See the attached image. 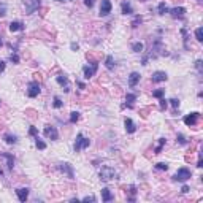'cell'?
<instances>
[{
    "mask_svg": "<svg viewBox=\"0 0 203 203\" xmlns=\"http://www.w3.org/2000/svg\"><path fill=\"white\" fill-rule=\"evenodd\" d=\"M99 176H100V179H102V181H105V183H108V181L114 179V178L117 176V173H116V170H114V168H111V167L105 165V167H102V168H100V171H99Z\"/></svg>",
    "mask_w": 203,
    "mask_h": 203,
    "instance_id": "obj_1",
    "label": "cell"
},
{
    "mask_svg": "<svg viewBox=\"0 0 203 203\" xmlns=\"http://www.w3.org/2000/svg\"><path fill=\"white\" fill-rule=\"evenodd\" d=\"M191 176H192V171L187 168V167H181V168L174 173V176H173V179L174 181H181V183H184V181H187V179H191Z\"/></svg>",
    "mask_w": 203,
    "mask_h": 203,
    "instance_id": "obj_2",
    "label": "cell"
},
{
    "mask_svg": "<svg viewBox=\"0 0 203 203\" xmlns=\"http://www.w3.org/2000/svg\"><path fill=\"white\" fill-rule=\"evenodd\" d=\"M89 144H90V140L84 138L83 134H78V135H76V141H75V152H80L81 149L89 148Z\"/></svg>",
    "mask_w": 203,
    "mask_h": 203,
    "instance_id": "obj_3",
    "label": "cell"
},
{
    "mask_svg": "<svg viewBox=\"0 0 203 203\" xmlns=\"http://www.w3.org/2000/svg\"><path fill=\"white\" fill-rule=\"evenodd\" d=\"M24 6H25L27 15H32V13H35L37 10H40L41 0H24Z\"/></svg>",
    "mask_w": 203,
    "mask_h": 203,
    "instance_id": "obj_4",
    "label": "cell"
},
{
    "mask_svg": "<svg viewBox=\"0 0 203 203\" xmlns=\"http://www.w3.org/2000/svg\"><path fill=\"white\" fill-rule=\"evenodd\" d=\"M40 83L38 81H30L29 84H27V95L30 97V99H35L38 94H40Z\"/></svg>",
    "mask_w": 203,
    "mask_h": 203,
    "instance_id": "obj_5",
    "label": "cell"
},
{
    "mask_svg": "<svg viewBox=\"0 0 203 203\" xmlns=\"http://www.w3.org/2000/svg\"><path fill=\"white\" fill-rule=\"evenodd\" d=\"M97 70H99V62H95V64H90V65H86L84 68H83L84 78H86V80H89V78H92V76H95Z\"/></svg>",
    "mask_w": 203,
    "mask_h": 203,
    "instance_id": "obj_6",
    "label": "cell"
},
{
    "mask_svg": "<svg viewBox=\"0 0 203 203\" xmlns=\"http://www.w3.org/2000/svg\"><path fill=\"white\" fill-rule=\"evenodd\" d=\"M198 117H200V113H198V111H194V113L187 114L183 121H184V124L187 125V127H194V125H197Z\"/></svg>",
    "mask_w": 203,
    "mask_h": 203,
    "instance_id": "obj_7",
    "label": "cell"
},
{
    "mask_svg": "<svg viewBox=\"0 0 203 203\" xmlns=\"http://www.w3.org/2000/svg\"><path fill=\"white\" fill-rule=\"evenodd\" d=\"M45 137L56 141V140H59V132H57V129H56L54 125H46L45 127Z\"/></svg>",
    "mask_w": 203,
    "mask_h": 203,
    "instance_id": "obj_8",
    "label": "cell"
},
{
    "mask_svg": "<svg viewBox=\"0 0 203 203\" xmlns=\"http://www.w3.org/2000/svg\"><path fill=\"white\" fill-rule=\"evenodd\" d=\"M59 170L64 173V174H67L70 179H73V178H75L73 168H72V165H70V164H67V162H60V164H59Z\"/></svg>",
    "mask_w": 203,
    "mask_h": 203,
    "instance_id": "obj_9",
    "label": "cell"
},
{
    "mask_svg": "<svg viewBox=\"0 0 203 203\" xmlns=\"http://www.w3.org/2000/svg\"><path fill=\"white\" fill-rule=\"evenodd\" d=\"M111 10H113V5H111V0H102L100 5V16H108Z\"/></svg>",
    "mask_w": 203,
    "mask_h": 203,
    "instance_id": "obj_10",
    "label": "cell"
},
{
    "mask_svg": "<svg viewBox=\"0 0 203 203\" xmlns=\"http://www.w3.org/2000/svg\"><path fill=\"white\" fill-rule=\"evenodd\" d=\"M168 80V76H167V73L165 72H154L152 73V76H151V81L152 83H162V81H167Z\"/></svg>",
    "mask_w": 203,
    "mask_h": 203,
    "instance_id": "obj_11",
    "label": "cell"
},
{
    "mask_svg": "<svg viewBox=\"0 0 203 203\" xmlns=\"http://www.w3.org/2000/svg\"><path fill=\"white\" fill-rule=\"evenodd\" d=\"M56 80H57V83H59L62 87H65V89H64L65 92H70V83H68V78H67L65 75H62V73H60V75L56 76Z\"/></svg>",
    "mask_w": 203,
    "mask_h": 203,
    "instance_id": "obj_12",
    "label": "cell"
},
{
    "mask_svg": "<svg viewBox=\"0 0 203 203\" xmlns=\"http://www.w3.org/2000/svg\"><path fill=\"white\" fill-rule=\"evenodd\" d=\"M124 125H125V132H127V134H135L137 125H135V122L132 121L130 117H125L124 119Z\"/></svg>",
    "mask_w": 203,
    "mask_h": 203,
    "instance_id": "obj_13",
    "label": "cell"
},
{
    "mask_svg": "<svg viewBox=\"0 0 203 203\" xmlns=\"http://www.w3.org/2000/svg\"><path fill=\"white\" fill-rule=\"evenodd\" d=\"M168 13L173 18H183L184 13H186V8H184V6H174V8L168 10Z\"/></svg>",
    "mask_w": 203,
    "mask_h": 203,
    "instance_id": "obj_14",
    "label": "cell"
},
{
    "mask_svg": "<svg viewBox=\"0 0 203 203\" xmlns=\"http://www.w3.org/2000/svg\"><path fill=\"white\" fill-rule=\"evenodd\" d=\"M16 195H18L19 201L24 203L27 198H29V189H27V187H19L18 191H16Z\"/></svg>",
    "mask_w": 203,
    "mask_h": 203,
    "instance_id": "obj_15",
    "label": "cell"
},
{
    "mask_svg": "<svg viewBox=\"0 0 203 203\" xmlns=\"http://www.w3.org/2000/svg\"><path fill=\"white\" fill-rule=\"evenodd\" d=\"M140 78H141V75H140L138 72H132L130 76H129V86L130 87H135L138 83H140Z\"/></svg>",
    "mask_w": 203,
    "mask_h": 203,
    "instance_id": "obj_16",
    "label": "cell"
},
{
    "mask_svg": "<svg viewBox=\"0 0 203 203\" xmlns=\"http://www.w3.org/2000/svg\"><path fill=\"white\" fill-rule=\"evenodd\" d=\"M121 10H122V15H134V6L130 5L129 0H124L121 3Z\"/></svg>",
    "mask_w": 203,
    "mask_h": 203,
    "instance_id": "obj_17",
    "label": "cell"
},
{
    "mask_svg": "<svg viewBox=\"0 0 203 203\" xmlns=\"http://www.w3.org/2000/svg\"><path fill=\"white\" fill-rule=\"evenodd\" d=\"M24 29V24L21 22V21H11L10 22V30L11 32H19Z\"/></svg>",
    "mask_w": 203,
    "mask_h": 203,
    "instance_id": "obj_18",
    "label": "cell"
},
{
    "mask_svg": "<svg viewBox=\"0 0 203 203\" xmlns=\"http://www.w3.org/2000/svg\"><path fill=\"white\" fill-rule=\"evenodd\" d=\"M113 198H114V195L111 194V191H110L108 187L102 189V200H103V201H111Z\"/></svg>",
    "mask_w": 203,
    "mask_h": 203,
    "instance_id": "obj_19",
    "label": "cell"
},
{
    "mask_svg": "<svg viewBox=\"0 0 203 203\" xmlns=\"http://www.w3.org/2000/svg\"><path fill=\"white\" fill-rule=\"evenodd\" d=\"M2 157L6 159V165H8V168L13 170V167H15V157H13L11 154H8V152H2Z\"/></svg>",
    "mask_w": 203,
    "mask_h": 203,
    "instance_id": "obj_20",
    "label": "cell"
},
{
    "mask_svg": "<svg viewBox=\"0 0 203 203\" xmlns=\"http://www.w3.org/2000/svg\"><path fill=\"white\" fill-rule=\"evenodd\" d=\"M137 100V94H127L125 95V103L124 107H129V108H134V102Z\"/></svg>",
    "mask_w": 203,
    "mask_h": 203,
    "instance_id": "obj_21",
    "label": "cell"
},
{
    "mask_svg": "<svg viewBox=\"0 0 203 203\" xmlns=\"http://www.w3.org/2000/svg\"><path fill=\"white\" fill-rule=\"evenodd\" d=\"M3 140H5L8 144H15V143L18 141L16 135H11V134H5V135H3Z\"/></svg>",
    "mask_w": 203,
    "mask_h": 203,
    "instance_id": "obj_22",
    "label": "cell"
},
{
    "mask_svg": "<svg viewBox=\"0 0 203 203\" xmlns=\"http://www.w3.org/2000/svg\"><path fill=\"white\" fill-rule=\"evenodd\" d=\"M80 117H81V114L78 113V111H73V113H70V122L76 124V122L80 121Z\"/></svg>",
    "mask_w": 203,
    "mask_h": 203,
    "instance_id": "obj_23",
    "label": "cell"
},
{
    "mask_svg": "<svg viewBox=\"0 0 203 203\" xmlns=\"http://www.w3.org/2000/svg\"><path fill=\"white\" fill-rule=\"evenodd\" d=\"M105 65H107L108 70H113L114 68V59H113V56H108L107 60H105Z\"/></svg>",
    "mask_w": 203,
    "mask_h": 203,
    "instance_id": "obj_24",
    "label": "cell"
},
{
    "mask_svg": "<svg viewBox=\"0 0 203 203\" xmlns=\"http://www.w3.org/2000/svg\"><path fill=\"white\" fill-rule=\"evenodd\" d=\"M157 11H159V15H165V13H168L167 3H165V2H160V3H159V6H157Z\"/></svg>",
    "mask_w": 203,
    "mask_h": 203,
    "instance_id": "obj_25",
    "label": "cell"
},
{
    "mask_svg": "<svg viewBox=\"0 0 203 203\" xmlns=\"http://www.w3.org/2000/svg\"><path fill=\"white\" fill-rule=\"evenodd\" d=\"M143 43H140V41H137V43H134L132 45V51L134 52H143Z\"/></svg>",
    "mask_w": 203,
    "mask_h": 203,
    "instance_id": "obj_26",
    "label": "cell"
},
{
    "mask_svg": "<svg viewBox=\"0 0 203 203\" xmlns=\"http://www.w3.org/2000/svg\"><path fill=\"white\" fill-rule=\"evenodd\" d=\"M165 143H167V140H165V138H160V140H159V146L154 149V154H160V152H162V148H164Z\"/></svg>",
    "mask_w": 203,
    "mask_h": 203,
    "instance_id": "obj_27",
    "label": "cell"
},
{
    "mask_svg": "<svg viewBox=\"0 0 203 203\" xmlns=\"http://www.w3.org/2000/svg\"><path fill=\"white\" fill-rule=\"evenodd\" d=\"M165 95V89H156L152 92V97L154 99H162V97Z\"/></svg>",
    "mask_w": 203,
    "mask_h": 203,
    "instance_id": "obj_28",
    "label": "cell"
},
{
    "mask_svg": "<svg viewBox=\"0 0 203 203\" xmlns=\"http://www.w3.org/2000/svg\"><path fill=\"white\" fill-rule=\"evenodd\" d=\"M135 194H137V187H135V186H130V195L127 197V200H129V201H135V200H137Z\"/></svg>",
    "mask_w": 203,
    "mask_h": 203,
    "instance_id": "obj_29",
    "label": "cell"
},
{
    "mask_svg": "<svg viewBox=\"0 0 203 203\" xmlns=\"http://www.w3.org/2000/svg\"><path fill=\"white\" fill-rule=\"evenodd\" d=\"M156 170L167 171V170H168V164H167V162H159V164H156Z\"/></svg>",
    "mask_w": 203,
    "mask_h": 203,
    "instance_id": "obj_30",
    "label": "cell"
},
{
    "mask_svg": "<svg viewBox=\"0 0 203 203\" xmlns=\"http://www.w3.org/2000/svg\"><path fill=\"white\" fill-rule=\"evenodd\" d=\"M35 144H37V148H38V149H41V151L46 149V143H45V141H41V140H40L38 137H35Z\"/></svg>",
    "mask_w": 203,
    "mask_h": 203,
    "instance_id": "obj_31",
    "label": "cell"
},
{
    "mask_svg": "<svg viewBox=\"0 0 203 203\" xmlns=\"http://www.w3.org/2000/svg\"><path fill=\"white\" fill-rule=\"evenodd\" d=\"M195 38H197V41H203V29L201 27H198V29L195 30Z\"/></svg>",
    "mask_w": 203,
    "mask_h": 203,
    "instance_id": "obj_32",
    "label": "cell"
},
{
    "mask_svg": "<svg viewBox=\"0 0 203 203\" xmlns=\"http://www.w3.org/2000/svg\"><path fill=\"white\" fill-rule=\"evenodd\" d=\"M10 60L13 62V64H19V56H18L16 51H13V54L10 56Z\"/></svg>",
    "mask_w": 203,
    "mask_h": 203,
    "instance_id": "obj_33",
    "label": "cell"
},
{
    "mask_svg": "<svg viewBox=\"0 0 203 203\" xmlns=\"http://www.w3.org/2000/svg\"><path fill=\"white\" fill-rule=\"evenodd\" d=\"M54 108H62V107H64V103H62V100L59 99V97H54Z\"/></svg>",
    "mask_w": 203,
    "mask_h": 203,
    "instance_id": "obj_34",
    "label": "cell"
},
{
    "mask_svg": "<svg viewBox=\"0 0 203 203\" xmlns=\"http://www.w3.org/2000/svg\"><path fill=\"white\" fill-rule=\"evenodd\" d=\"M176 141H178L179 144H186V143H187V140H186V137H184L183 134H178V138H176Z\"/></svg>",
    "mask_w": 203,
    "mask_h": 203,
    "instance_id": "obj_35",
    "label": "cell"
},
{
    "mask_svg": "<svg viewBox=\"0 0 203 203\" xmlns=\"http://www.w3.org/2000/svg\"><path fill=\"white\" fill-rule=\"evenodd\" d=\"M141 21H143L141 16H137V18L134 19V22H132L130 25H132V27H138V24H141Z\"/></svg>",
    "mask_w": 203,
    "mask_h": 203,
    "instance_id": "obj_36",
    "label": "cell"
},
{
    "mask_svg": "<svg viewBox=\"0 0 203 203\" xmlns=\"http://www.w3.org/2000/svg\"><path fill=\"white\" fill-rule=\"evenodd\" d=\"M159 102H160V110H167V100L164 99V97H162V99H159Z\"/></svg>",
    "mask_w": 203,
    "mask_h": 203,
    "instance_id": "obj_37",
    "label": "cell"
},
{
    "mask_svg": "<svg viewBox=\"0 0 203 203\" xmlns=\"http://www.w3.org/2000/svg\"><path fill=\"white\" fill-rule=\"evenodd\" d=\"M170 103H171V107H173L174 110L179 108V100H178V99H171V100H170Z\"/></svg>",
    "mask_w": 203,
    "mask_h": 203,
    "instance_id": "obj_38",
    "label": "cell"
},
{
    "mask_svg": "<svg viewBox=\"0 0 203 203\" xmlns=\"http://www.w3.org/2000/svg\"><path fill=\"white\" fill-rule=\"evenodd\" d=\"M29 135H30V137H38L37 129H35V127H30V129H29Z\"/></svg>",
    "mask_w": 203,
    "mask_h": 203,
    "instance_id": "obj_39",
    "label": "cell"
},
{
    "mask_svg": "<svg viewBox=\"0 0 203 203\" xmlns=\"http://www.w3.org/2000/svg\"><path fill=\"white\" fill-rule=\"evenodd\" d=\"M97 198L94 197V195H86L84 198H83V201H95Z\"/></svg>",
    "mask_w": 203,
    "mask_h": 203,
    "instance_id": "obj_40",
    "label": "cell"
},
{
    "mask_svg": "<svg viewBox=\"0 0 203 203\" xmlns=\"http://www.w3.org/2000/svg\"><path fill=\"white\" fill-rule=\"evenodd\" d=\"M197 167H198V168H201V167H203V159H201V152H198V160H197Z\"/></svg>",
    "mask_w": 203,
    "mask_h": 203,
    "instance_id": "obj_41",
    "label": "cell"
},
{
    "mask_svg": "<svg viewBox=\"0 0 203 203\" xmlns=\"http://www.w3.org/2000/svg\"><path fill=\"white\" fill-rule=\"evenodd\" d=\"M201 64H203V62H201L200 59H198V60H195V68H197L200 73H201Z\"/></svg>",
    "mask_w": 203,
    "mask_h": 203,
    "instance_id": "obj_42",
    "label": "cell"
},
{
    "mask_svg": "<svg viewBox=\"0 0 203 203\" xmlns=\"http://www.w3.org/2000/svg\"><path fill=\"white\" fill-rule=\"evenodd\" d=\"M94 2H95V0H84V5L89 6V8H92V6H94Z\"/></svg>",
    "mask_w": 203,
    "mask_h": 203,
    "instance_id": "obj_43",
    "label": "cell"
},
{
    "mask_svg": "<svg viewBox=\"0 0 203 203\" xmlns=\"http://www.w3.org/2000/svg\"><path fill=\"white\" fill-rule=\"evenodd\" d=\"M148 111H149V108H144V110H141V111H140V113H141V117H148Z\"/></svg>",
    "mask_w": 203,
    "mask_h": 203,
    "instance_id": "obj_44",
    "label": "cell"
},
{
    "mask_svg": "<svg viewBox=\"0 0 203 203\" xmlns=\"http://www.w3.org/2000/svg\"><path fill=\"white\" fill-rule=\"evenodd\" d=\"M189 191H191V189H189V186H183V189H181V192H183V194H187Z\"/></svg>",
    "mask_w": 203,
    "mask_h": 203,
    "instance_id": "obj_45",
    "label": "cell"
},
{
    "mask_svg": "<svg viewBox=\"0 0 203 203\" xmlns=\"http://www.w3.org/2000/svg\"><path fill=\"white\" fill-rule=\"evenodd\" d=\"M3 70H5V62H3V60H0V73H2Z\"/></svg>",
    "mask_w": 203,
    "mask_h": 203,
    "instance_id": "obj_46",
    "label": "cell"
},
{
    "mask_svg": "<svg viewBox=\"0 0 203 203\" xmlns=\"http://www.w3.org/2000/svg\"><path fill=\"white\" fill-rule=\"evenodd\" d=\"M70 48H72V49H73V51H78V48H80V46H78V45H76V43H72V46H70Z\"/></svg>",
    "mask_w": 203,
    "mask_h": 203,
    "instance_id": "obj_47",
    "label": "cell"
},
{
    "mask_svg": "<svg viewBox=\"0 0 203 203\" xmlns=\"http://www.w3.org/2000/svg\"><path fill=\"white\" fill-rule=\"evenodd\" d=\"M78 86H80V89H86V84H84V83H81V81H78Z\"/></svg>",
    "mask_w": 203,
    "mask_h": 203,
    "instance_id": "obj_48",
    "label": "cell"
},
{
    "mask_svg": "<svg viewBox=\"0 0 203 203\" xmlns=\"http://www.w3.org/2000/svg\"><path fill=\"white\" fill-rule=\"evenodd\" d=\"M0 16H5V6H2V8H0Z\"/></svg>",
    "mask_w": 203,
    "mask_h": 203,
    "instance_id": "obj_49",
    "label": "cell"
},
{
    "mask_svg": "<svg viewBox=\"0 0 203 203\" xmlns=\"http://www.w3.org/2000/svg\"><path fill=\"white\" fill-rule=\"evenodd\" d=\"M2 174H3V171H2V170H0V176H2Z\"/></svg>",
    "mask_w": 203,
    "mask_h": 203,
    "instance_id": "obj_50",
    "label": "cell"
},
{
    "mask_svg": "<svg viewBox=\"0 0 203 203\" xmlns=\"http://www.w3.org/2000/svg\"><path fill=\"white\" fill-rule=\"evenodd\" d=\"M56 2H64V0H56Z\"/></svg>",
    "mask_w": 203,
    "mask_h": 203,
    "instance_id": "obj_51",
    "label": "cell"
},
{
    "mask_svg": "<svg viewBox=\"0 0 203 203\" xmlns=\"http://www.w3.org/2000/svg\"><path fill=\"white\" fill-rule=\"evenodd\" d=\"M2 45H3V43H2V40H0V46H2Z\"/></svg>",
    "mask_w": 203,
    "mask_h": 203,
    "instance_id": "obj_52",
    "label": "cell"
}]
</instances>
